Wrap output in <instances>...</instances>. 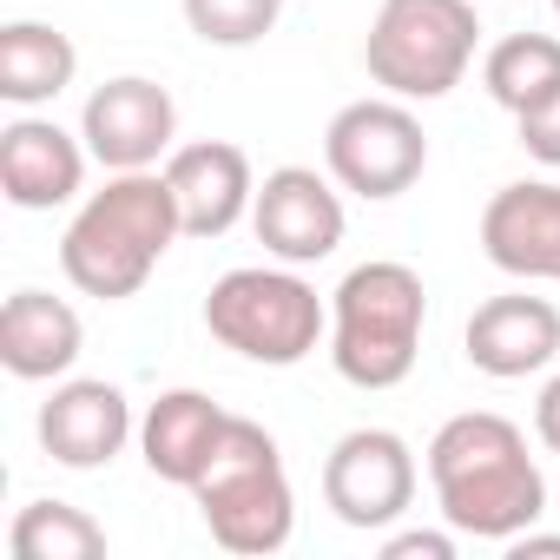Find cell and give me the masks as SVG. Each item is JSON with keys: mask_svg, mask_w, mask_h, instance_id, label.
Listing matches in <instances>:
<instances>
[{"mask_svg": "<svg viewBox=\"0 0 560 560\" xmlns=\"http://www.w3.org/2000/svg\"><path fill=\"white\" fill-rule=\"evenodd\" d=\"M429 488L435 508L455 534L468 540H514L547 514V475L527 455V435L494 416V409H468L448 416L429 442Z\"/></svg>", "mask_w": 560, "mask_h": 560, "instance_id": "1", "label": "cell"}, {"mask_svg": "<svg viewBox=\"0 0 560 560\" xmlns=\"http://www.w3.org/2000/svg\"><path fill=\"white\" fill-rule=\"evenodd\" d=\"M185 237L178 224V198L165 172H113L67 224L60 237V270L80 298L100 304H126L145 291V277L159 270V257Z\"/></svg>", "mask_w": 560, "mask_h": 560, "instance_id": "2", "label": "cell"}, {"mask_svg": "<svg viewBox=\"0 0 560 560\" xmlns=\"http://www.w3.org/2000/svg\"><path fill=\"white\" fill-rule=\"evenodd\" d=\"M429 291L402 257H370L330 291V363L350 389H396L422 357Z\"/></svg>", "mask_w": 560, "mask_h": 560, "instance_id": "3", "label": "cell"}, {"mask_svg": "<svg viewBox=\"0 0 560 560\" xmlns=\"http://www.w3.org/2000/svg\"><path fill=\"white\" fill-rule=\"evenodd\" d=\"M191 501H198V514L224 553L264 560V553H284L298 534V488H291L284 448L250 416H231L211 468L191 481Z\"/></svg>", "mask_w": 560, "mask_h": 560, "instance_id": "4", "label": "cell"}, {"mask_svg": "<svg viewBox=\"0 0 560 560\" xmlns=\"http://www.w3.org/2000/svg\"><path fill=\"white\" fill-rule=\"evenodd\" d=\"M205 330L244 363L291 370L330 337V304L298 264H237L205 298Z\"/></svg>", "mask_w": 560, "mask_h": 560, "instance_id": "5", "label": "cell"}, {"mask_svg": "<svg viewBox=\"0 0 560 560\" xmlns=\"http://www.w3.org/2000/svg\"><path fill=\"white\" fill-rule=\"evenodd\" d=\"M475 47H481L475 0H383L363 40V67L383 93L416 106V100H448Z\"/></svg>", "mask_w": 560, "mask_h": 560, "instance_id": "6", "label": "cell"}, {"mask_svg": "<svg viewBox=\"0 0 560 560\" xmlns=\"http://www.w3.org/2000/svg\"><path fill=\"white\" fill-rule=\"evenodd\" d=\"M324 165L343 191H357L370 205H389L429 172V132L409 113V100H396V93L350 100L324 132Z\"/></svg>", "mask_w": 560, "mask_h": 560, "instance_id": "7", "label": "cell"}, {"mask_svg": "<svg viewBox=\"0 0 560 560\" xmlns=\"http://www.w3.org/2000/svg\"><path fill=\"white\" fill-rule=\"evenodd\" d=\"M324 501L343 527L376 534L416 508V448L396 429H350L324 455Z\"/></svg>", "mask_w": 560, "mask_h": 560, "instance_id": "8", "label": "cell"}, {"mask_svg": "<svg viewBox=\"0 0 560 560\" xmlns=\"http://www.w3.org/2000/svg\"><path fill=\"white\" fill-rule=\"evenodd\" d=\"M80 139L106 172H159V159L178 152V106L159 80L119 73L86 93Z\"/></svg>", "mask_w": 560, "mask_h": 560, "instance_id": "9", "label": "cell"}, {"mask_svg": "<svg viewBox=\"0 0 560 560\" xmlns=\"http://www.w3.org/2000/svg\"><path fill=\"white\" fill-rule=\"evenodd\" d=\"M343 191L337 178H324L317 165H277L264 172L257 185V205H250V231L257 244L277 257V264H324L337 244H343Z\"/></svg>", "mask_w": 560, "mask_h": 560, "instance_id": "10", "label": "cell"}, {"mask_svg": "<svg viewBox=\"0 0 560 560\" xmlns=\"http://www.w3.org/2000/svg\"><path fill=\"white\" fill-rule=\"evenodd\" d=\"M34 429H40V448H47L60 468H80V475L106 468V462L139 435L126 389L106 383V376H60L54 396L40 402V422H34Z\"/></svg>", "mask_w": 560, "mask_h": 560, "instance_id": "11", "label": "cell"}, {"mask_svg": "<svg viewBox=\"0 0 560 560\" xmlns=\"http://www.w3.org/2000/svg\"><path fill=\"white\" fill-rule=\"evenodd\" d=\"M481 250L521 284H560V178H514L481 211Z\"/></svg>", "mask_w": 560, "mask_h": 560, "instance_id": "12", "label": "cell"}, {"mask_svg": "<svg viewBox=\"0 0 560 560\" xmlns=\"http://www.w3.org/2000/svg\"><path fill=\"white\" fill-rule=\"evenodd\" d=\"M86 139L67 132L60 119L21 113L0 126V191L14 211H60L86 185Z\"/></svg>", "mask_w": 560, "mask_h": 560, "instance_id": "13", "label": "cell"}, {"mask_svg": "<svg viewBox=\"0 0 560 560\" xmlns=\"http://www.w3.org/2000/svg\"><path fill=\"white\" fill-rule=\"evenodd\" d=\"M165 178H172L185 237H224V231L244 224L250 205H257L250 152L231 145V139H191V145H178V152L165 159Z\"/></svg>", "mask_w": 560, "mask_h": 560, "instance_id": "14", "label": "cell"}, {"mask_svg": "<svg viewBox=\"0 0 560 560\" xmlns=\"http://www.w3.org/2000/svg\"><path fill=\"white\" fill-rule=\"evenodd\" d=\"M462 350L481 376L494 383H521V376H540L553 357H560V311L547 298H527V291H501L488 304H475L468 330H462Z\"/></svg>", "mask_w": 560, "mask_h": 560, "instance_id": "15", "label": "cell"}, {"mask_svg": "<svg viewBox=\"0 0 560 560\" xmlns=\"http://www.w3.org/2000/svg\"><path fill=\"white\" fill-rule=\"evenodd\" d=\"M224 429H231V409L224 402H211L205 389H165L139 416V455H145V468L159 481H172V488L191 494V481L211 468Z\"/></svg>", "mask_w": 560, "mask_h": 560, "instance_id": "16", "label": "cell"}, {"mask_svg": "<svg viewBox=\"0 0 560 560\" xmlns=\"http://www.w3.org/2000/svg\"><path fill=\"white\" fill-rule=\"evenodd\" d=\"M86 350V324L54 291H14L0 311V363L21 383H60Z\"/></svg>", "mask_w": 560, "mask_h": 560, "instance_id": "17", "label": "cell"}, {"mask_svg": "<svg viewBox=\"0 0 560 560\" xmlns=\"http://www.w3.org/2000/svg\"><path fill=\"white\" fill-rule=\"evenodd\" d=\"M80 73V47L47 27V21H8L0 27V100L34 113L47 100H60Z\"/></svg>", "mask_w": 560, "mask_h": 560, "instance_id": "18", "label": "cell"}, {"mask_svg": "<svg viewBox=\"0 0 560 560\" xmlns=\"http://www.w3.org/2000/svg\"><path fill=\"white\" fill-rule=\"evenodd\" d=\"M481 86L501 113H534L540 100L560 93V40L553 34H508L481 60Z\"/></svg>", "mask_w": 560, "mask_h": 560, "instance_id": "19", "label": "cell"}, {"mask_svg": "<svg viewBox=\"0 0 560 560\" xmlns=\"http://www.w3.org/2000/svg\"><path fill=\"white\" fill-rule=\"evenodd\" d=\"M8 553L14 560H100L106 527L73 501H27L8 527Z\"/></svg>", "mask_w": 560, "mask_h": 560, "instance_id": "20", "label": "cell"}, {"mask_svg": "<svg viewBox=\"0 0 560 560\" xmlns=\"http://www.w3.org/2000/svg\"><path fill=\"white\" fill-rule=\"evenodd\" d=\"M284 0H185V27L205 40V47H257Z\"/></svg>", "mask_w": 560, "mask_h": 560, "instance_id": "21", "label": "cell"}, {"mask_svg": "<svg viewBox=\"0 0 560 560\" xmlns=\"http://www.w3.org/2000/svg\"><path fill=\"white\" fill-rule=\"evenodd\" d=\"M514 132H521V152H527V159H540V165H553V172H560V93H553V100H540L534 113H521V119H514Z\"/></svg>", "mask_w": 560, "mask_h": 560, "instance_id": "22", "label": "cell"}, {"mask_svg": "<svg viewBox=\"0 0 560 560\" xmlns=\"http://www.w3.org/2000/svg\"><path fill=\"white\" fill-rule=\"evenodd\" d=\"M383 560H455V527H409L383 540Z\"/></svg>", "mask_w": 560, "mask_h": 560, "instance_id": "23", "label": "cell"}, {"mask_svg": "<svg viewBox=\"0 0 560 560\" xmlns=\"http://www.w3.org/2000/svg\"><path fill=\"white\" fill-rule=\"evenodd\" d=\"M534 435H540L547 455H560V376H547L540 396H534Z\"/></svg>", "mask_w": 560, "mask_h": 560, "instance_id": "24", "label": "cell"}, {"mask_svg": "<svg viewBox=\"0 0 560 560\" xmlns=\"http://www.w3.org/2000/svg\"><path fill=\"white\" fill-rule=\"evenodd\" d=\"M540 553H547V560H560V534H534V527H527V534H514V540H508V560H540Z\"/></svg>", "mask_w": 560, "mask_h": 560, "instance_id": "25", "label": "cell"}, {"mask_svg": "<svg viewBox=\"0 0 560 560\" xmlns=\"http://www.w3.org/2000/svg\"><path fill=\"white\" fill-rule=\"evenodd\" d=\"M553 14H560V0H553Z\"/></svg>", "mask_w": 560, "mask_h": 560, "instance_id": "26", "label": "cell"}]
</instances>
